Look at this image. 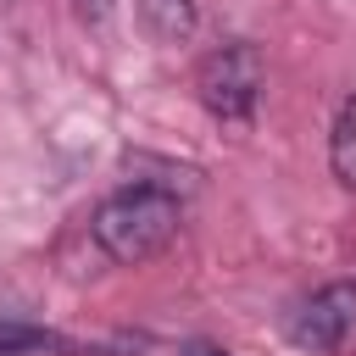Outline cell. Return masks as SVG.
Returning a JSON list of instances; mask_svg holds the SVG:
<instances>
[{
    "instance_id": "1",
    "label": "cell",
    "mask_w": 356,
    "mask_h": 356,
    "mask_svg": "<svg viewBox=\"0 0 356 356\" xmlns=\"http://www.w3.org/2000/svg\"><path fill=\"white\" fill-rule=\"evenodd\" d=\"M184 222V200L161 184H128L117 195H106L89 217V239L111 267H145L150 256H161L172 245Z\"/></svg>"
},
{
    "instance_id": "2",
    "label": "cell",
    "mask_w": 356,
    "mask_h": 356,
    "mask_svg": "<svg viewBox=\"0 0 356 356\" xmlns=\"http://www.w3.org/2000/svg\"><path fill=\"white\" fill-rule=\"evenodd\" d=\"M261 83H267L261 56H256V44H245V39L211 44V50L200 56V67H195V95H200V106H206L222 128H245V122L256 117Z\"/></svg>"
},
{
    "instance_id": "3",
    "label": "cell",
    "mask_w": 356,
    "mask_h": 356,
    "mask_svg": "<svg viewBox=\"0 0 356 356\" xmlns=\"http://www.w3.org/2000/svg\"><path fill=\"white\" fill-rule=\"evenodd\" d=\"M284 334H289V345H300L312 356H350L356 350V278L323 284L306 300H295L284 317Z\"/></svg>"
},
{
    "instance_id": "4",
    "label": "cell",
    "mask_w": 356,
    "mask_h": 356,
    "mask_svg": "<svg viewBox=\"0 0 356 356\" xmlns=\"http://www.w3.org/2000/svg\"><path fill=\"white\" fill-rule=\"evenodd\" d=\"M328 167L345 189H356V89L339 100L334 128H328Z\"/></svg>"
},
{
    "instance_id": "5",
    "label": "cell",
    "mask_w": 356,
    "mask_h": 356,
    "mask_svg": "<svg viewBox=\"0 0 356 356\" xmlns=\"http://www.w3.org/2000/svg\"><path fill=\"white\" fill-rule=\"evenodd\" d=\"M139 22L161 44H184L195 33V0H139Z\"/></svg>"
},
{
    "instance_id": "6",
    "label": "cell",
    "mask_w": 356,
    "mask_h": 356,
    "mask_svg": "<svg viewBox=\"0 0 356 356\" xmlns=\"http://www.w3.org/2000/svg\"><path fill=\"white\" fill-rule=\"evenodd\" d=\"M50 345V334L44 328H33V323H0V356H39Z\"/></svg>"
},
{
    "instance_id": "7",
    "label": "cell",
    "mask_w": 356,
    "mask_h": 356,
    "mask_svg": "<svg viewBox=\"0 0 356 356\" xmlns=\"http://www.w3.org/2000/svg\"><path fill=\"white\" fill-rule=\"evenodd\" d=\"M106 11H111V0H78V17H83V22H100Z\"/></svg>"
}]
</instances>
